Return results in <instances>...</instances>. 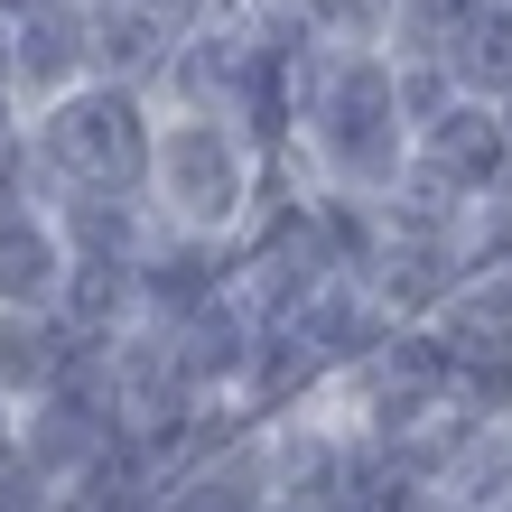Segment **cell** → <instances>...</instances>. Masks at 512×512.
Masks as SVG:
<instances>
[{
  "label": "cell",
  "mask_w": 512,
  "mask_h": 512,
  "mask_svg": "<svg viewBox=\"0 0 512 512\" xmlns=\"http://www.w3.org/2000/svg\"><path fill=\"white\" fill-rule=\"evenodd\" d=\"M410 103H401V56L345 47V38H298V131L280 177L326 196L382 205L410 168Z\"/></svg>",
  "instance_id": "6da1fadb"
},
{
  "label": "cell",
  "mask_w": 512,
  "mask_h": 512,
  "mask_svg": "<svg viewBox=\"0 0 512 512\" xmlns=\"http://www.w3.org/2000/svg\"><path fill=\"white\" fill-rule=\"evenodd\" d=\"M280 196V159L243 112H196V103H159V149H149V205L177 233H215L243 243L261 224V205Z\"/></svg>",
  "instance_id": "7a4b0ae2"
},
{
  "label": "cell",
  "mask_w": 512,
  "mask_h": 512,
  "mask_svg": "<svg viewBox=\"0 0 512 512\" xmlns=\"http://www.w3.org/2000/svg\"><path fill=\"white\" fill-rule=\"evenodd\" d=\"M149 149H159V94L149 84L84 75L75 94L28 112V159H38L47 205L66 187H149Z\"/></svg>",
  "instance_id": "3957f363"
},
{
  "label": "cell",
  "mask_w": 512,
  "mask_h": 512,
  "mask_svg": "<svg viewBox=\"0 0 512 512\" xmlns=\"http://www.w3.org/2000/svg\"><path fill=\"white\" fill-rule=\"evenodd\" d=\"M364 280L382 289V308L401 317V326L447 317V308L466 298V280H475V243H466V233H447V224H391V215H382Z\"/></svg>",
  "instance_id": "277c9868"
},
{
  "label": "cell",
  "mask_w": 512,
  "mask_h": 512,
  "mask_svg": "<svg viewBox=\"0 0 512 512\" xmlns=\"http://www.w3.org/2000/svg\"><path fill=\"white\" fill-rule=\"evenodd\" d=\"M19 447L56 475V485H84V475L122 447V410H112L103 373H66L56 391H38V401L19 410Z\"/></svg>",
  "instance_id": "5b68a950"
},
{
  "label": "cell",
  "mask_w": 512,
  "mask_h": 512,
  "mask_svg": "<svg viewBox=\"0 0 512 512\" xmlns=\"http://www.w3.org/2000/svg\"><path fill=\"white\" fill-rule=\"evenodd\" d=\"M84 75H103L94 66V0H19L10 10V84H19V103L38 112L56 94H75Z\"/></svg>",
  "instance_id": "8992f818"
},
{
  "label": "cell",
  "mask_w": 512,
  "mask_h": 512,
  "mask_svg": "<svg viewBox=\"0 0 512 512\" xmlns=\"http://www.w3.org/2000/svg\"><path fill=\"white\" fill-rule=\"evenodd\" d=\"M410 159L429 168V177H447V187L485 196L494 177L512 168V122H503V103H494V94H457V103L438 112V122H419Z\"/></svg>",
  "instance_id": "52a82bcc"
},
{
  "label": "cell",
  "mask_w": 512,
  "mask_h": 512,
  "mask_svg": "<svg viewBox=\"0 0 512 512\" xmlns=\"http://www.w3.org/2000/svg\"><path fill=\"white\" fill-rule=\"evenodd\" d=\"M75 373V326L56 308H0V401L28 410L38 391Z\"/></svg>",
  "instance_id": "ba28073f"
},
{
  "label": "cell",
  "mask_w": 512,
  "mask_h": 512,
  "mask_svg": "<svg viewBox=\"0 0 512 512\" xmlns=\"http://www.w3.org/2000/svg\"><path fill=\"white\" fill-rule=\"evenodd\" d=\"M66 224H56V205H38V215L0 224V308H56L66 298Z\"/></svg>",
  "instance_id": "9c48e42d"
},
{
  "label": "cell",
  "mask_w": 512,
  "mask_h": 512,
  "mask_svg": "<svg viewBox=\"0 0 512 512\" xmlns=\"http://www.w3.org/2000/svg\"><path fill=\"white\" fill-rule=\"evenodd\" d=\"M177 38H187V28L149 19V10H131V0H94V66H103L112 84H149V94H159Z\"/></svg>",
  "instance_id": "30bf717a"
},
{
  "label": "cell",
  "mask_w": 512,
  "mask_h": 512,
  "mask_svg": "<svg viewBox=\"0 0 512 512\" xmlns=\"http://www.w3.org/2000/svg\"><path fill=\"white\" fill-rule=\"evenodd\" d=\"M503 503H512V410H494L438 475V512H503Z\"/></svg>",
  "instance_id": "8fae6325"
},
{
  "label": "cell",
  "mask_w": 512,
  "mask_h": 512,
  "mask_svg": "<svg viewBox=\"0 0 512 512\" xmlns=\"http://www.w3.org/2000/svg\"><path fill=\"white\" fill-rule=\"evenodd\" d=\"M494 0H401V19H391V47L401 56H447L457 66V47L485 28Z\"/></svg>",
  "instance_id": "7c38bea8"
},
{
  "label": "cell",
  "mask_w": 512,
  "mask_h": 512,
  "mask_svg": "<svg viewBox=\"0 0 512 512\" xmlns=\"http://www.w3.org/2000/svg\"><path fill=\"white\" fill-rule=\"evenodd\" d=\"M457 75H466V94H512V0H494L485 10V28L457 47Z\"/></svg>",
  "instance_id": "4fadbf2b"
},
{
  "label": "cell",
  "mask_w": 512,
  "mask_h": 512,
  "mask_svg": "<svg viewBox=\"0 0 512 512\" xmlns=\"http://www.w3.org/2000/svg\"><path fill=\"white\" fill-rule=\"evenodd\" d=\"M466 243H475V261H512V168L494 177L485 196H475V215H466Z\"/></svg>",
  "instance_id": "5bb4252c"
},
{
  "label": "cell",
  "mask_w": 512,
  "mask_h": 512,
  "mask_svg": "<svg viewBox=\"0 0 512 512\" xmlns=\"http://www.w3.org/2000/svg\"><path fill=\"white\" fill-rule=\"evenodd\" d=\"M131 10H149V19H168V28H196L215 0H131Z\"/></svg>",
  "instance_id": "9a60e30c"
},
{
  "label": "cell",
  "mask_w": 512,
  "mask_h": 512,
  "mask_svg": "<svg viewBox=\"0 0 512 512\" xmlns=\"http://www.w3.org/2000/svg\"><path fill=\"white\" fill-rule=\"evenodd\" d=\"M503 122H512V94H503Z\"/></svg>",
  "instance_id": "2e32d148"
},
{
  "label": "cell",
  "mask_w": 512,
  "mask_h": 512,
  "mask_svg": "<svg viewBox=\"0 0 512 512\" xmlns=\"http://www.w3.org/2000/svg\"><path fill=\"white\" fill-rule=\"evenodd\" d=\"M0 410H10V401H0Z\"/></svg>",
  "instance_id": "e0dca14e"
},
{
  "label": "cell",
  "mask_w": 512,
  "mask_h": 512,
  "mask_svg": "<svg viewBox=\"0 0 512 512\" xmlns=\"http://www.w3.org/2000/svg\"><path fill=\"white\" fill-rule=\"evenodd\" d=\"M503 512H512V503H503Z\"/></svg>",
  "instance_id": "ac0fdd59"
}]
</instances>
